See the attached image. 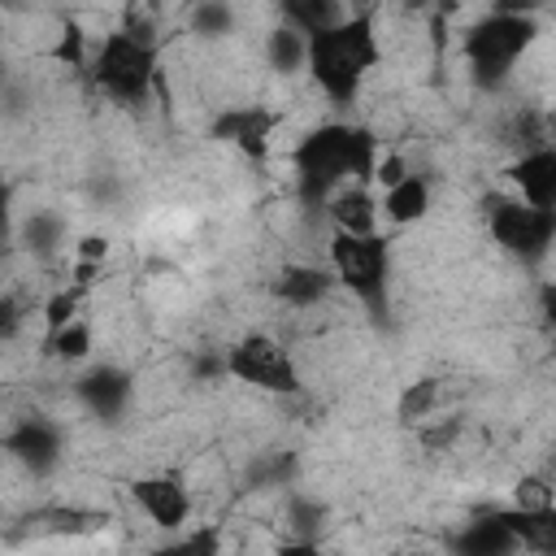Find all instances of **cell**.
Returning a JSON list of instances; mask_svg holds the SVG:
<instances>
[{
  "label": "cell",
  "instance_id": "6da1fadb",
  "mask_svg": "<svg viewBox=\"0 0 556 556\" xmlns=\"http://www.w3.org/2000/svg\"><path fill=\"white\" fill-rule=\"evenodd\" d=\"M378 65H382V39H378L374 4L348 9L339 22L304 39V70L330 104H352Z\"/></svg>",
  "mask_w": 556,
  "mask_h": 556
},
{
  "label": "cell",
  "instance_id": "7a4b0ae2",
  "mask_svg": "<svg viewBox=\"0 0 556 556\" xmlns=\"http://www.w3.org/2000/svg\"><path fill=\"white\" fill-rule=\"evenodd\" d=\"M291 165H295L300 195L313 204H321L343 182H369L374 187L378 135L369 126H356V122H321L295 143Z\"/></svg>",
  "mask_w": 556,
  "mask_h": 556
},
{
  "label": "cell",
  "instance_id": "3957f363",
  "mask_svg": "<svg viewBox=\"0 0 556 556\" xmlns=\"http://www.w3.org/2000/svg\"><path fill=\"white\" fill-rule=\"evenodd\" d=\"M87 74L96 83L100 96H109L113 104H148L152 87H156V43L152 35H143L139 26H122L109 30L87 61Z\"/></svg>",
  "mask_w": 556,
  "mask_h": 556
},
{
  "label": "cell",
  "instance_id": "277c9868",
  "mask_svg": "<svg viewBox=\"0 0 556 556\" xmlns=\"http://www.w3.org/2000/svg\"><path fill=\"white\" fill-rule=\"evenodd\" d=\"M539 39V17L526 9H491L486 17H478L465 30V65L473 74L478 87H500L513 78L517 61L534 48Z\"/></svg>",
  "mask_w": 556,
  "mask_h": 556
},
{
  "label": "cell",
  "instance_id": "5b68a950",
  "mask_svg": "<svg viewBox=\"0 0 556 556\" xmlns=\"http://www.w3.org/2000/svg\"><path fill=\"white\" fill-rule=\"evenodd\" d=\"M326 265L339 287H348L365 308L387 304V282H391V243L369 230V235H343L330 230L326 243Z\"/></svg>",
  "mask_w": 556,
  "mask_h": 556
},
{
  "label": "cell",
  "instance_id": "8992f818",
  "mask_svg": "<svg viewBox=\"0 0 556 556\" xmlns=\"http://www.w3.org/2000/svg\"><path fill=\"white\" fill-rule=\"evenodd\" d=\"M222 369L235 382H243L252 391H265V395H300V387H304L295 356L265 330H252V334L235 339L222 356Z\"/></svg>",
  "mask_w": 556,
  "mask_h": 556
},
{
  "label": "cell",
  "instance_id": "52a82bcc",
  "mask_svg": "<svg viewBox=\"0 0 556 556\" xmlns=\"http://www.w3.org/2000/svg\"><path fill=\"white\" fill-rule=\"evenodd\" d=\"M486 226H491V239L508 256H517L521 265H530V261H543L552 252L556 208H534V204H526L517 195H504V200H491Z\"/></svg>",
  "mask_w": 556,
  "mask_h": 556
},
{
  "label": "cell",
  "instance_id": "ba28073f",
  "mask_svg": "<svg viewBox=\"0 0 556 556\" xmlns=\"http://www.w3.org/2000/svg\"><path fill=\"white\" fill-rule=\"evenodd\" d=\"M130 500L161 530H182L191 521V508H195V500H191V491H187V482L178 473H143V478H135L130 482Z\"/></svg>",
  "mask_w": 556,
  "mask_h": 556
},
{
  "label": "cell",
  "instance_id": "9c48e42d",
  "mask_svg": "<svg viewBox=\"0 0 556 556\" xmlns=\"http://www.w3.org/2000/svg\"><path fill=\"white\" fill-rule=\"evenodd\" d=\"M4 456H13L26 473H35V478H43V473H52L56 465H61V452H65V443H61V426L56 421H48V417H22L9 434H4Z\"/></svg>",
  "mask_w": 556,
  "mask_h": 556
},
{
  "label": "cell",
  "instance_id": "30bf717a",
  "mask_svg": "<svg viewBox=\"0 0 556 556\" xmlns=\"http://www.w3.org/2000/svg\"><path fill=\"white\" fill-rule=\"evenodd\" d=\"M274 130H278V113L265 109V104H239V109H226L213 122V135L226 139V143H235L248 161H265L269 156Z\"/></svg>",
  "mask_w": 556,
  "mask_h": 556
},
{
  "label": "cell",
  "instance_id": "8fae6325",
  "mask_svg": "<svg viewBox=\"0 0 556 556\" xmlns=\"http://www.w3.org/2000/svg\"><path fill=\"white\" fill-rule=\"evenodd\" d=\"M74 395L83 400V408L100 421H117L135 395V378L117 365H91L78 382H74Z\"/></svg>",
  "mask_w": 556,
  "mask_h": 556
},
{
  "label": "cell",
  "instance_id": "7c38bea8",
  "mask_svg": "<svg viewBox=\"0 0 556 556\" xmlns=\"http://www.w3.org/2000/svg\"><path fill=\"white\" fill-rule=\"evenodd\" d=\"M508 182H513L517 200H526L534 208H556V148L552 143L526 148L508 165Z\"/></svg>",
  "mask_w": 556,
  "mask_h": 556
},
{
  "label": "cell",
  "instance_id": "4fadbf2b",
  "mask_svg": "<svg viewBox=\"0 0 556 556\" xmlns=\"http://www.w3.org/2000/svg\"><path fill=\"white\" fill-rule=\"evenodd\" d=\"M326 217H330V230H343V235H369L378 230V195L369 182H343L334 187L326 200H321Z\"/></svg>",
  "mask_w": 556,
  "mask_h": 556
},
{
  "label": "cell",
  "instance_id": "5bb4252c",
  "mask_svg": "<svg viewBox=\"0 0 556 556\" xmlns=\"http://www.w3.org/2000/svg\"><path fill=\"white\" fill-rule=\"evenodd\" d=\"M452 547L465 552V556H513V552H521V543H517V534L504 526L500 508H486V513H478L473 521H465V530L452 539Z\"/></svg>",
  "mask_w": 556,
  "mask_h": 556
},
{
  "label": "cell",
  "instance_id": "9a60e30c",
  "mask_svg": "<svg viewBox=\"0 0 556 556\" xmlns=\"http://www.w3.org/2000/svg\"><path fill=\"white\" fill-rule=\"evenodd\" d=\"M330 287H334V274L330 269H321V265H287L278 278H274V295L287 304V308H313V304H321L326 295H330Z\"/></svg>",
  "mask_w": 556,
  "mask_h": 556
},
{
  "label": "cell",
  "instance_id": "2e32d148",
  "mask_svg": "<svg viewBox=\"0 0 556 556\" xmlns=\"http://www.w3.org/2000/svg\"><path fill=\"white\" fill-rule=\"evenodd\" d=\"M378 213L391 222V226H413L430 213V182L421 174H404L395 178L391 187H382V200H378Z\"/></svg>",
  "mask_w": 556,
  "mask_h": 556
},
{
  "label": "cell",
  "instance_id": "e0dca14e",
  "mask_svg": "<svg viewBox=\"0 0 556 556\" xmlns=\"http://www.w3.org/2000/svg\"><path fill=\"white\" fill-rule=\"evenodd\" d=\"M504 526L517 534L521 552H534V556H552L556 552V504L552 508H500Z\"/></svg>",
  "mask_w": 556,
  "mask_h": 556
},
{
  "label": "cell",
  "instance_id": "ac0fdd59",
  "mask_svg": "<svg viewBox=\"0 0 556 556\" xmlns=\"http://www.w3.org/2000/svg\"><path fill=\"white\" fill-rule=\"evenodd\" d=\"M278 4H282V26L300 30L304 39L317 35V30H326L330 22H339L348 13L343 0H278Z\"/></svg>",
  "mask_w": 556,
  "mask_h": 556
},
{
  "label": "cell",
  "instance_id": "d6986e66",
  "mask_svg": "<svg viewBox=\"0 0 556 556\" xmlns=\"http://www.w3.org/2000/svg\"><path fill=\"white\" fill-rule=\"evenodd\" d=\"M43 348H48L56 361H65V365H83V361L91 356V326H87L83 317H74V321H65L61 330L43 334Z\"/></svg>",
  "mask_w": 556,
  "mask_h": 556
},
{
  "label": "cell",
  "instance_id": "ffe728a7",
  "mask_svg": "<svg viewBox=\"0 0 556 556\" xmlns=\"http://www.w3.org/2000/svg\"><path fill=\"white\" fill-rule=\"evenodd\" d=\"M265 56L278 74H291V70H304V35L291 30V26H278L265 35Z\"/></svg>",
  "mask_w": 556,
  "mask_h": 556
},
{
  "label": "cell",
  "instance_id": "44dd1931",
  "mask_svg": "<svg viewBox=\"0 0 556 556\" xmlns=\"http://www.w3.org/2000/svg\"><path fill=\"white\" fill-rule=\"evenodd\" d=\"M52 61H56V65H70V70H87L91 52H87V35H83V26H78L74 17L61 22L56 43H52Z\"/></svg>",
  "mask_w": 556,
  "mask_h": 556
},
{
  "label": "cell",
  "instance_id": "7402d4cb",
  "mask_svg": "<svg viewBox=\"0 0 556 556\" xmlns=\"http://www.w3.org/2000/svg\"><path fill=\"white\" fill-rule=\"evenodd\" d=\"M439 408V378H421V382H408L404 395H400V421H426L430 413Z\"/></svg>",
  "mask_w": 556,
  "mask_h": 556
},
{
  "label": "cell",
  "instance_id": "603a6c76",
  "mask_svg": "<svg viewBox=\"0 0 556 556\" xmlns=\"http://www.w3.org/2000/svg\"><path fill=\"white\" fill-rule=\"evenodd\" d=\"M83 295H87V287H78V282H70V287L52 291V295L43 300V330L52 334V330H61L65 321H74V317H78V308H83Z\"/></svg>",
  "mask_w": 556,
  "mask_h": 556
},
{
  "label": "cell",
  "instance_id": "cb8c5ba5",
  "mask_svg": "<svg viewBox=\"0 0 556 556\" xmlns=\"http://www.w3.org/2000/svg\"><path fill=\"white\" fill-rule=\"evenodd\" d=\"M552 504L556 500H552V486H547L543 473H526L513 491V508H552Z\"/></svg>",
  "mask_w": 556,
  "mask_h": 556
},
{
  "label": "cell",
  "instance_id": "d4e9b609",
  "mask_svg": "<svg viewBox=\"0 0 556 556\" xmlns=\"http://www.w3.org/2000/svg\"><path fill=\"white\" fill-rule=\"evenodd\" d=\"M195 26H200V30H226V26H230V13L213 0V4H204V9L195 13Z\"/></svg>",
  "mask_w": 556,
  "mask_h": 556
},
{
  "label": "cell",
  "instance_id": "484cf974",
  "mask_svg": "<svg viewBox=\"0 0 556 556\" xmlns=\"http://www.w3.org/2000/svg\"><path fill=\"white\" fill-rule=\"evenodd\" d=\"M17 321H22V304L0 291V339H9V334L17 330Z\"/></svg>",
  "mask_w": 556,
  "mask_h": 556
},
{
  "label": "cell",
  "instance_id": "4316f807",
  "mask_svg": "<svg viewBox=\"0 0 556 556\" xmlns=\"http://www.w3.org/2000/svg\"><path fill=\"white\" fill-rule=\"evenodd\" d=\"M13 235V191L9 182H0V243Z\"/></svg>",
  "mask_w": 556,
  "mask_h": 556
},
{
  "label": "cell",
  "instance_id": "83f0119b",
  "mask_svg": "<svg viewBox=\"0 0 556 556\" xmlns=\"http://www.w3.org/2000/svg\"><path fill=\"white\" fill-rule=\"evenodd\" d=\"M104 252H109V243H104L100 235H87V239L78 243V261H100Z\"/></svg>",
  "mask_w": 556,
  "mask_h": 556
},
{
  "label": "cell",
  "instance_id": "f1b7e54d",
  "mask_svg": "<svg viewBox=\"0 0 556 556\" xmlns=\"http://www.w3.org/2000/svg\"><path fill=\"white\" fill-rule=\"evenodd\" d=\"M0 61H4V17H0Z\"/></svg>",
  "mask_w": 556,
  "mask_h": 556
},
{
  "label": "cell",
  "instance_id": "f546056e",
  "mask_svg": "<svg viewBox=\"0 0 556 556\" xmlns=\"http://www.w3.org/2000/svg\"><path fill=\"white\" fill-rule=\"evenodd\" d=\"M0 4H22V0H0Z\"/></svg>",
  "mask_w": 556,
  "mask_h": 556
}]
</instances>
